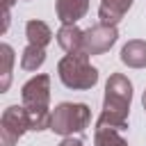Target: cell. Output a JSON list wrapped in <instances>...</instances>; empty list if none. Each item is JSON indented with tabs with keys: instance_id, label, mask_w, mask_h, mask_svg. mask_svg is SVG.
I'll use <instances>...</instances> for the list:
<instances>
[{
	"instance_id": "cell-11",
	"label": "cell",
	"mask_w": 146,
	"mask_h": 146,
	"mask_svg": "<svg viewBox=\"0 0 146 146\" xmlns=\"http://www.w3.org/2000/svg\"><path fill=\"white\" fill-rule=\"evenodd\" d=\"M25 36H27V43L39 46V48H46L52 41V30L43 21H27L25 23Z\"/></svg>"
},
{
	"instance_id": "cell-8",
	"label": "cell",
	"mask_w": 146,
	"mask_h": 146,
	"mask_svg": "<svg viewBox=\"0 0 146 146\" xmlns=\"http://www.w3.org/2000/svg\"><path fill=\"white\" fill-rule=\"evenodd\" d=\"M132 0H100L98 18L103 25H116L123 21V16L130 11Z\"/></svg>"
},
{
	"instance_id": "cell-15",
	"label": "cell",
	"mask_w": 146,
	"mask_h": 146,
	"mask_svg": "<svg viewBox=\"0 0 146 146\" xmlns=\"http://www.w3.org/2000/svg\"><path fill=\"white\" fill-rule=\"evenodd\" d=\"M59 146H84V144H82V139H80V137H64Z\"/></svg>"
},
{
	"instance_id": "cell-13",
	"label": "cell",
	"mask_w": 146,
	"mask_h": 146,
	"mask_svg": "<svg viewBox=\"0 0 146 146\" xmlns=\"http://www.w3.org/2000/svg\"><path fill=\"white\" fill-rule=\"evenodd\" d=\"M43 62H46V48L27 43V48L21 55V68L23 71H36V68L43 66Z\"/></svg>"
},
{
	"instance_id": "cell-10",
	"label": "cell",
	"mask_w": 146,
	"mask_h": 146,
	"mask_svg": "<svg viewBox=\"0 0 146 146\" xmlns=\"http://www.w3.org/2000/svg\"><path fill=\"white\" fill-rule=\"evenodd\" d=\"M121 62L130 68H146V41L132 39L121 48Z\"/></svg>"
},
{
	"instance_id": "cell-16",
	"label": "cell",
	"mask_w": 146,
	"mask_h": 146,
	"mask_svg": "<svg viewBox=\"0 0 146 146\" xmlns=\"http://www.w3.org/2000/svg\"><path fill=\"white\" fill-rule=\"evenodd\" d=\"M14 2H16V0H2V9H11Z\"/></svg>"
},
{
	"instance_id": "cell-1",
	"label": "cell",
	"mask_w": 146,
	"mask_h": 146,
	"mask_svg": "<svg viewBox=\"0 0 146 146\" xmlns=\"http://www.w3.org/2000/svg\"><path fill=\"white\" fill-rule=\"evenodd\" d=\"M132 100V82L123 73H112L105 82V98L103 112L96 121V128L110 130H125L128 128V112Z\"/></svg>"
},
{
	"instance_id": "cell-4",
	"label": "cell",
	"mask_w": 146,
	"mask_h": 146,
	"mask_svg": "<svg viewBox=\"0 0 146 146\" xmlns=\"http://www.w3.org/2000/svg\"><path fill=\"white\" fill-rule=\"evenodd\" d=\"M57 75L68 89H91L98 82V68L89 64L87 55H66L57 64Z\"/></svg>"
},
{
	"instance_id": "cell-2",
	"label": "cell",
	"mask_w": 146,
	"mask_h": 146,
	"mask_svg": "<svg viewBox=\"0 0 146 146\" xmlns=\"http://www.w3.org/2000/svg\"><path fill=\"white\" fill-rule=\"evenodd\" d=\"M21 98H23V105L30 114V123H32V130L34 132H41V130H50V75L46 73H39L34 78H30L23 89H21Z\"/></svg>"
},
{
	"instance_id": "cell-5",
	"label": "cell",
	"mask_w": 146,
	"mask_h": 146,
	"mask_svg": "<svg viewBox=\"0 0 146 146\" xmlns=\"http://www.w3.org/2000/svg\"><path fill=\"white\" fill-rule=\"evenodd\" d=\"M27 130H32L25 105H9L0 116V144L14 146Z\"/></svg>"
},
{
	"instance_id": "cell-12",
	"label": "cell",
	"mask_w": 146,
	"mask_h": 146,
	"mask_svg": "<svg viewBox=\"0 0 146 146\" xmlns=\"http://www.w3.org/2000/svg\"><path fill=\"white\" fill-rule=\"evenodd\" d=\"M0 91H7L11 84V68H14V48L9 43L0 46Z\"/></svg>"
},
{
	"instance_id": "cell-7",
	"label": "cell",
	"mask_w": 146,
	"mask_h": 146,
	"mask_svg": "<svg viewBox=\"0 0 146 146\" xmlns=\"http://www.w3.org/2000/svg\"><path fill=\"white\" fill-rule=\"evenodd\" d=\"M57 43L68 55H87L84 52V30H80L75 23H64L57 30Z\"/></svg>"
},
{
	"instance_id": "cell-9",
	"label": "cell",
	"mask_w": 146,
	"mask_h": 146,
	"mask_svg": "<svg viewBox=\"0 0 146 146\" xmlns=\"http://www.w3.org/2000/svg\"><path fill=\"white\" fill-rule=\"evenodd\" d=\"M55 11L62 23H78L89 11V0H57Z\"/></svg>"
},
{
	"instance_id": "cell-6",
	"label": "cell",
	"mask_w": 146,
	"mask_h": 146,
	"mask_svg": "<svg viewBox=\"0 0 146 146\" xmlns=\"http://www.w3.org/2000/svg\"><path fill=\"white\" fill-rule=\"evenodd\" d=\"M119 39L116 25H94L89 30H84V52L87 55H103L107 52Z\"/></svg>"
},
{
	"instance_id": "cell-3",
	"label": "cell",
	"mask_w": 146,
	"mask_h": 146,
	"mask_svg": "<svg viewBox=\"0 0 146 146\" xmlns=\"http://www.w3.org/2000/svg\"><path fill=\"white\" fill-rule=\"evenodd\" d=\"M91 110L84 103H59L50 116V130L59 137H73L89 128Z\"/></svg>"
},
{
	"instance_id": "cell-17",
	"label": "cell",
	"mask_w": 146,
	"mask_h": 146,
	"mask_svg": "<svg viewBox=\"0 0 146 146\" xmlns=\"http://www.w3.org/2000/svg\"><path fill=\"white\" fill-rule=\"evenodd\" d=\"M141 105H144V110H146V91H144V96H141Z\"/></svg>"
},
{
	"instance_id": "cell-14",
	"label": "cell",
	"mask_w": 146,
	"mask_h": 146,
	"mask_svg": "<svg viewBox=\"0 0 146 146\" xmlns=\"http://www.w3.org/2000/svg\"><path fill=\"white\" fill-rule=\"evenodd\" d=\"M94 144L96 146H128V141L119 135V130H110V128H96Z\"/></svg>"
}]
</instances>
